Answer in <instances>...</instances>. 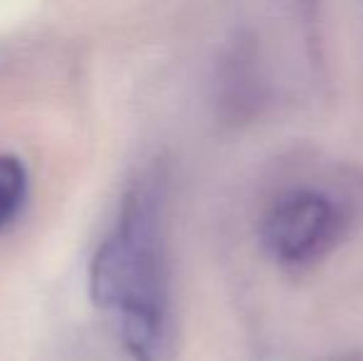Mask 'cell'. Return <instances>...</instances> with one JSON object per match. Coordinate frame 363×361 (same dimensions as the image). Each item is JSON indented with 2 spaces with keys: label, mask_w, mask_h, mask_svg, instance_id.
<instances>
[{
  "label": "cell",
  "mask_w": 363,
  "mask_h": 361,
  "mask_svg": "<svg viewBox=\"0 0 363 361\" xmlns=\"http://www.w3.org/2000/svg\"><path fill=\"white\" fill-rule=\"evenodd\" d=\"M89 289L134 361H163L173 339L168 174L134 176L89 265Z\"/></svg>",
  "instance_id": "6da1fadb"
},
{
  "label": "cell",
  "mask_w": 363,
  "mask_h": 361,
  "mask_svg": "<svg viewBox=\"0 0 363 361\" xmlns=\"http://www.w3.org/2000/svg\"><path fill=\"white\" fill-rule=\"evenodd\" d=\"M361 203L336 179L289 183L259 213V248L284 272L314 270L349 240L361 221Z\"/></svg>",
  "instance_id": "7a4b0ae2"
},
{
  "label": "cell",
  "mask_w": 363,
  "mask_h": 361,
  "mask_svg": "<svg viewBox=\"0 0 363 361\" xmlns=\"http://www.w3.org/2000/svg\"><path fill=\"white\" fill-rule=\"evenodd\" d=\"M216 106L228 124H247L269 99L264 52L252 30H240L228 40L216 67Z\"/></svg>",
  "instance_id": "3957f363"
},
{
  "label": "cell",
  "mask_w": 363,
  "mask_h": 361,
  "mask_svg": "<svg viewBox=\"0 0 363 361\" xmlns=\"http://www.w3.org/2000/svg\"><path fill=\"white\" fill-rule=\"evenodd\" d=\"M28 169L15 154H0V228L10 226L28 201Z\"/></svg>",
  "instance_id": "277c9868"
},
{
  "label": "cell",
  "mask_w": 363,
  "mask_h": 361,
  "mask_svg": "<svg viewBox=\"0 0 363 361\" xmlns=\"http://www.w3.org/2000/svg\"><path fill=\"white\" fill-rule=\"evenodd\" d=\"M329 361H363V352H349V354H341V357H334Z\"/></svg>",
  "instance_id": "5b68a950"
}]
</instances>
